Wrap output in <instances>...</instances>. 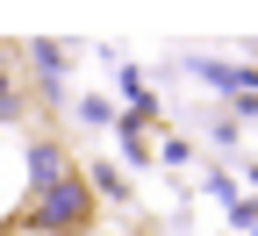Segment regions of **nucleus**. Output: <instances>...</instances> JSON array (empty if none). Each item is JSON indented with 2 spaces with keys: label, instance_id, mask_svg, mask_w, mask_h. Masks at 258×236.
<instances>
[{
  "label": "nucleus",
  "instance_id": "f257e3e1",
  "mask_svg": "<svg viewBox=\"0 0 258 236\" xmlns=\"http://www.w3.org/2000/svg\"><path fill=\"white\" fill-rule=\"evenodd\" d=\"M43 215L50 222H72L79 215V179L57 172V158H43Z\"/></svg>",
  "mask_w": 258,
  "mask_h": 236
}]
</instances>
